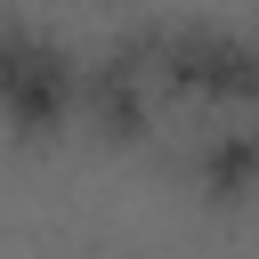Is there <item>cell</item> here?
Returning a JSON list of instances; mask_svg holds the SVG:
<instances>
[{
  "label": "cell",
  "instance_id": "1",
  "mask_svg": "<svg viewBox=\"0 0 259 259\" xmlns=\"http://www.w3.org/2000/svg\"><path fill=\"white\" fill-rule=\"evenodd\" d=\"M65 105H73V57L32 24H0V113L16 130H49L65 121Z\"/></svg>",
  "mask_w": 259,
  "mask_h": 259
}]
</instances>
